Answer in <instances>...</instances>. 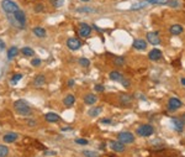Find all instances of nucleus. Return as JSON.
<instances>
[{
	"instance_id": "1",
	"label": "nucleus",
	"mask_w": 185,
	"mask_h": 157,
	"mask_svg": "<svg viewBox=\"0 0 185 157\" xmlns=\"http://www.w3.org/2000/svg\"><path fill=\"white\" fill-rule=\"evenodd\" d=\"M8 19H9V22L12 25V26H15V27L17 29H24L25 26H26V15H25V12L19 9L15 14H11V15H6Z\"/></svg>"
},
{
	"instance_id": "2",
	"label": "nucleus",
	"mask_w": 185,
	"mask_h": 157,
	"mask_svg": "<svg viewBox=\"0 0 185 157\" xmlns=\"http://www.w3.org/2000/svg\"><path fill=\"white\" fill-rule=\"evenodd\" d=\"M14 109L16 110L17 114L24 115V116H27V115H30V114L32 113V110H31L30 105L27 104V101H25V100H22V99L16 100V101L14 103Z\"/></svg>"
},
{
	"instance_id": "3",
	"label": "nucleus",
	"mask_w": 185,
	"mask_h": 157,
	"mask_svg": "<svg viewBox=\"0 0 185 157\" xmlns=\"http://www.w3.org/2000/svg\"><path fill=\"white\" fill-rule=\"evenodd\" d=\"M2 8L4 10V12L6 15H11V14H15V12L19 10V6L16 3H14L12 0H3L2 3Z\"/></svg>"
},
{
	"instance_id": "4",
	"label": "nucleus",
	"mask_w": 185,
	"mask_h": 157,
	"mask_svg": "<svg viewBox=\"0 0 185 157\" xmlns=\"http://www.w3.org/2000/svg\"><path fill=\"white\" fill-rule=\"evenodd\" d=\"M136 133L138 136H142V137H148L151 136L153 133H154V129L152 125H148V124H144V125H141L137 127Z\"/></svg>"
},
{
	"instance_id": "5",
	"label": "nucleus",
	"mask_w": 185,
	"mask_h": 157,
	"mask_svg": "<svg viewBox=\"0 0 185 157\" xmlns=\"http://www.w3.org/2000/svg\"><path fill=\"white\" fill-rule=\"evenodd\" d=\"M117 139H118V141L122 142V143H133V141H135V136L132 135L131 133H128V131L120 133V134H118V136H117Z\"/></svg>"
},
{
	"instance_id": "6",
	"label": "nucleus",
	"mask_w": 185,
	"mask_h": 157,
	"mask_svg": "<svg viewBox=\"0 0 185 157\" xmlns=\"http://www.w3.org/2000/svg\"><path fill=\"white\" fill-rule=\"evenodd\" d=\"M67 46H68L69 50H72V51H77V50L80 48L82 42L79 41L78 38H75V37H71V38H68V40H67Z\"/></svg>"
},
{
	"instance_id": "7",
	"label": "nucleus",
	"mask_w": 185,
	"mask_h": 157,
	"mask_svg": "<svg viewBox=\"0 0 185 157\" xmlns=\"http://www.w3.org/2000/svg\"><path fill=\"white\" fill-rule=\"evenodd\" d=\"M180 107H181V100L180 99H178V98H170L169 99V101H168V109L170 111H174V110H177Z\"/></svg>"
},
{
	"instance_id": "8",
	"label": "nucleus",
	"mask_w": 185,
	"mask_h": 157,
	"mask_svg": "<svg viewBox=\"0 0 185 157\" xmlns=\"http://www.w3.org/2000/svg\"><path fill=\"white\" fill-rule=\"evenodd\" d=\"M79 34H80V36H83V37H89L90 34H91V27L88 24L82 22L80 25H79Z\"/></svg>"
},
{
	"instance_id": "9",
	"label": "nucleus",
	"mask_w": 185,
	"mask_h": 157,
	"mask_svg": "<svg viewBox=\"0 0 185 157\" xmlns=\"http://www.w3.org/2000/svg\"><path fill=\"white\" fill-rule=\"evenodd\" d=\"M147 40L152 45H159L161 43V37L158 35V32H148L147 34Z\"/></svg>"
},
{
	"instance_id": "10",
	"label": "nucleus",
	"mask_w": 185,
	"mask_h": 157,
	"mask_svg": "<svg viewBox=\"0 0 185 157\" xmlns=\"http://www.w3.org/2000/svg\"><path fill=\"white\" fill-rule=\"evenodd\" d=\"M171 124H173V126H174V130L178 133H181L184 130V123H183L181 119H179V117H173Z\"/></svg>"
},
{
	"instance_id": "11",
	"label": "nucleus",
	"mask_w": 185,
	"mask_h": 157,
	"mask_svg": "<svg viewBox=\"0 0 185 157\" xmlns=\"http://www.w3.org/2000/svg\"><path fill=\"white\" fill-rule=\"evenodd\" d=\"M111 149L115 151V152H118V153H121L125 151V143L120 142V141H112L111 143Z\"/></svg>"
},
{
	"instance_id": "12",
	"label": "nucleus",
	"mask_w": 185,
	"mask_h": 157,
	"mask_svg": "<svg viewBox=\"0 0 185 157\" xmlns=\"http://www.w3.org/2000/svg\"><path fill=\"white\" fill-rule=\"evenodd\" d=\"M148 57L151 61H158L162 58V52L161 50H157V48H153L149 53H148Z\"/></svg>"
},
{
	"instance_id": "13",
	"label": "nucleus",
	"mask_w": 185,
	"mask_h": 157,
	"mask_svg": "<svg viewBox=\"0 0 185 157\" xmlns=\"http://www.w3.org/2000/svg\"><path fill=\"white\" fill-rule=\"evenodd\" d=\"M17 134H15V133H9V134H6V135H4V137H3V140H4V142H6V143H12V142H15L16 140H17Z\"/></svg>"
},
{
	"instance_id": "14",
	"label": "nucleus",
	"mask_w": 185,
	"mask_h": 157,
	"mask_svg": "<svg viewBox=\"0 0 185 157\" xmlns=\"http://www.w3.org/2000/svg\"><path fill=\"white\" fill-rule=\"evenodd\" d=\"M133 48H136V50H140V51H142V50H146V47H147V42L144 41V40H135L133 41Z\"/></svg>"
},
{
	"instance_id": "15",
	"label": "nucleus",
	"mask_w": 185,
	"mask_h": 157,
	"mask_svg": "<svg viewBox=\"0 0 185 157\" xmlns=\"http://www.w3.org/2000/svg\"><path fill=\"white\" fill-rule=\"evenodd\" d=\"M45 119L48 121V123H57V121H59V115H57V114H55V113H48V114H46L45 115Z\"/></svg>"
},
{
	"instance_id": "16",
	"label": "nucleus",
	"mask_w": 185,
	"mask_h": 157,
	"mask_svg": "<svg viewBox=\"0 0 185 157\" xmlns=\"http://www.w3.org/2000/svg\"><path fill=\"white\" fill-rule=\"evenodd\" d=\"M84 101H85V104H88V105H92V104H95L98 101V98L94 94H86L84 97Z\"/></svg>"
},
{
	"instance_id": "17",
	"label": "nucleus",
	"mask_w": 185,
	"mask_h": 157,
	"mask_svg": "<svg viewBox=\"0 0 185 157\" xmlns=\"http://www.w3.org/2000/svg\"><path fill=\"white\" fill-rule=\"evenodd\" d=\"M110 78H111L112 81H115V82H121L124 79V75L120 72H118V71H112L110 73Z\"/></svg>"
},
{
	"instance_id": "18",
	"label": "nucleus",
	"mask_w": 185,
	"mask_h": 157,
	"mask_svg": "<svg viewBox=\"0 0 185 157\" xmlns=\"http://www.w3.org/2000/svg\"><path fill=\"white\" fill-rule=\"evenodd\" d=\"M45 83H46V77H45L43 74L37 75V77L35 78V81H33V84H35L36 87H41V85H43Z\"/></svg>"
},
{
	"instance_id": "19",
	"label": "nucleus",
	"mask_w": 185,
	"mask_h": 157,
	"mask_svg": "<svg viewBox=\"0 0 185 157\" xmlns=\"http://www.w3.org/2000/svg\"><path fill=\"white\" fill-rule=\"evenodd\" d=\"M181 32H183V26L181 25L175 24V25H173L170 27V34L171 35H180Z\"/></svg>"
},
{
	"instance_id": "20",
	"label": "nucleus",
	"mask_w": 185,
	"mask_h": 157,
	"mask_svg": "<svg viewBox=\"0 0 185 157\" xmlns=\"http://www.w3.org/2000/svg\"><path fill=\"white\" fill-rule=\"evenodd\" d=\"M74 101H75V98H74V95H72V94H68L67 97L63 99V103H64L65 107H72L73 104H74Z\"/></svg>"
},
{
	"instance_id": "21",
	"label": "nucleus",
	"mask_w": 185,
	"mask_h": 157,
	"mask_svg": "<svg viewBox=\"0 0 185 157\" xmlns=\"http://www.w3.org/2000/svg\"><path fill=\"white\" fill-rule=\"evenodd\" d=\"M17 55H19V48H17V47H15V46L10 47V50L8 51V58H9V59H11V58L16 57Z\"/></svg>"
},
{
	"instance_id": "22",
	"label": "nucleus",
	"mask_w": 185,
	"mask_h": 157,
	"mask_svg": "<svg viewBox=\"0 0 185 157\" xmlns=\"http://www.w3.org/2000/svg\"><path fill=\"white\" fill-rule=\"evenodd\" d=\"M32 31H33V34L37 37H45L46 36V30L43 27H38V26H37V27H35Z\"/></svg>"
},
{
	"instance_id": "23",
	"label": "nucleus",
	"mask_w": 185,
	"mask_h": 157,
	"mask_svg": "<svg viewBox=\"0 0 185 157\" xmlns=\"http://www.w3.org/2000/svg\"><path fill=\"white\" fill-rule=\"evenodd\" d=\"M21 52H22V55H24V56H27V57L35 55V51H33L31 47H24V48L21 50Z\"/></svg>"
},
{
	"instance_id": "24",
	"label": "nucleus",
	"mask_w": 185,
	"mask_h": 157,
	"mask_svg": "<svg viewBox=\"0 0 185 157\" xmlns=\"http://www.w3.org/2000/svg\"><path fill=\"white\" fill-rule=\"evenodd\" d=\"M131 100H132V98H131L130 95H127V94H122V95H120V101L124 104V105H127V104H130Z\"/></svg>"
},
{
	"instance_id": "25",
	"label": "nucleus",
	"mask_w": 185,
	"mask_h": 157,
	"mask_svg": "<svg viewBox=\"0 0 185 157\" xmlns=\"http://www.w3.org/2000/svg\"><path fill=\"white\" fill-rule=\"evenodd\" d=\"M148 5V3L147 2H143V3H137V4H135V5H132L131 6V10H140V9H142V8H144V6H147Z\"/></svg>"
},
{
	"instance_id": "26",
	"label": "nucleus",
	"mask_w": 185,
	"mask_h": 157,
	"mask_svg": "<svg viewBox=\"0 0 185 157\" xmlns=\"http://www.w3.org/2000/svg\"><path fill=\"white\" fill-rule=\"evenodd\" d=\"M100 113H101V108H92V109L89 110V116L95 117V116H98Z\"/></svg>"
},
{
	"instance_id": "27",
	"label": "nucleus",
	"mask_w": 185,
	"mask_h": 157,
	"mask_svg": "<svg viewBox=\"0 0 185 157\" xmlns=\"http://www.w3.org/2000/svg\"><path fill=\"white\" fill-rule=\"evenodd\" d=\"M148 4H158V5H164V4H168L169 0H146Z\"/></svg>"
},
{
	"instance_id": "28",
	"label": "nucleus",
	"mask_w": 185,
	"mask_h": 157,
	"mask_svg": "<svg viewBox=\"0 0 185 157\" xmlns=\"http://www.w3.org/2000/svg\"><path fill=\"white\" fill-rule=\"evenodd\" d=\"M9 153V149L5 145H0V157H6Z\"/></svg>"
},
{
	"instance_id": "29",
	"label": "nucleus",
	"mask_w": 185,
	"mask_h": 157,
	"mask_svg": "<svg viewBox=\"0 0 185 157\" xmlns=\"http://www.w3.org/2000/svg\"><path fill=\"white\" fill-rule=\"evenodd\" d=\"M11 82H12V84H16L20 79H22V74L21 73H16V74H14V75H12V78H11Z\"/></svg>"
},
{
	"instance_id": "30",
	"label": "nucleus",
	"mask_w": 185,
	"mask_h": 157,
	"mask_svg": "<svg viewBox=\"0 0 185 157\" xmlns=\"http://www.w3.org/2000/svg\"><path fill=\"white\" fill-rule=\"evenodd\" d=\"M49 2L55 8H61L64 4V0H49Z\"/></svg>"
},
{
	"instance_id": "31",
	"label": "nucleus",
	"mask_w": 185,
	"mask_h": 157,
	"mask_svg": "<svg viewBox=\"0 0 185 157\" xmlns=\"http://www.w3.org/2000/svg\"><path fill=\"white\" fill-rule=\"evenodd\" d=\"M114 63L116 64V66H122V64L125 63V58L124 57H116L114 59Z\"/></svg>"
},
{
	"instance_id": "32",
	"label": "nucleus",
	"mask_w": 185,
	"mask_h": 157,
	"mask_svg": "<svg viewBox=\"0 0 185 157\" xmlns=\"http://www.w3.org/2000/svg\"><path fill=\"white\" fill-rule=\"evenodd\" d=\"M79 64L83 67H89V64H90V61L86 59V58H80L79 59Z\"/></svg>"
},
{
	"instance_id": "33",
	"label": "nucleus",
	"mask_w": 185,
	"mask_h": 157,
	"mask_svg": "<svg viewBox=\"0 0 185 157\" xmlns=\"http://www.w3.org/2000/svg\"><path fill=\"white\" fill-rule=\"evenodd\" d=\"M83 153L85 157H98V152H94V151H84Z\"/></svg>"
},
{
	"instance_id": "34",
	"label": "nucleus",
	"mask_w": 185,
	"mask_h": 157,
	"mask_svg": "<svg viewBox=\"0 0 185 157\" xmlns=\"http://www.w3.org/2000/svg\"><path fill=\"white\" fill-rule=\"evenodd\" d=\"M168 5H169V6H173V8H177V6L180 5V3L178 2V0H169V2H168Z\"/></svg>"
},
{
	"instance_id": "35",
	"label": "nucleus",
	"mask_w": 185,
	"mask_h": 157,
	"mask_svg": "<svg viewBox=\"0 0 185 157\" xmlns=\"http://www.w3.org/2000/svg\"><path fill=\"white\" fill-rule=\"evenodd\" d=\"M45 10V5L43 4H37L36 6H35V11L36 12H42Z\"/></svg>"
},
{
	"instance_id": "36",
	"label": "nucleus",
	"mask_w": 185,
	"mask_h": 157,
	"mask_svg": "<svg viewBox=\"0 0 185 157\" xmlns=\"http://www.w3.org/2000/svg\"><path fill=\"white\" fill-rule=\"evenodd\" d=\"M41 63H42V61L39 59V58H35V59H32V61H31V64H32L33 67H37V66H39V64H41Z\"/></svg>"
},
{
	"instance_id": "37",
	"label": "nucleus",
	"mask_w": 185,
	"mask_h": 157,
	"mask_svg": "<svg viewBox=\"0 0 185 157\" xmlns=\"http://www.w3.org/2000/svg\"><path fill=\"white\" fill-rule=\"evenodd\" d=\"M78 11L79 12H92L94 10L90 9V8H78Z\"/></svg>"
},
{
	"instance_id": "38",
	"label": "nucleus",
	"mask_w": 185,
	"mask_h": 157,
	"mask_svg": "<svg viewBox=\"0 0 185 157\" xmlns=\"http://www.w3.org/2000/svg\"><path fill=\"white\" fill-rule=\"evenodd\" d=\"M75 143H78V145H86V143H88V140H83V139H75Z\"/></svg>"
},
{
	"instance_id": "39",
	"label": "nucleus",
	"mask_w": 185,
	"mask_h": 157,
	"mask_svg": "<svg viewBox=\"0 0 185 157\" xmlns=\"http://www.w3.org/2000/svg\"><path fill=\"white\" fill-rule=\"evenodd\" d=\"M95 90H96V91H99V93H102V91H104V87H102V85L96 84V85H95Z\"/></svg>"
},
{
	"instance_id": "40",
	"label": "nucleus",
	"mask_w": 185,
	"mask_h": 157,
	"mask_svg": "<svg viewBox=\"0 0 185 157\" xmlns=\"http://www.w3.org/2000/svg\"><path fill=\"white\" fill-rule=\"evenodd\" d=\"M121 83H122V84H124L125 87H128V85H130V82H128V81L126 79V78H124V79L121 81Z\"/></svg>"
},
{
	"instance_id": "41",
	"label": "nucleus",
	"mask_w": 185,
	"mask_h": 157,
	"mask_svg": "<svg viewBox=\"0 0 185 157\" xmlns=\"http://www.w3.org/2000/svg\"><path fill=\"white\" fill-rule=\"evenodd\" d=\"M4 48H5V42L0 38V50H4Z\"/></svg>"
},
{
	"instance_id": "42",
	"label": "nucleus",
	"mask_w": 185,
	"mask_h": 157,
	"mask_svg": "<svg viewBox=\"0 0 185 157\" xmlns=\"http://www.w3.org/2000/svg\"><path fill=\"white\" fill-rule=\"evenodd\" d=\"M101 123L102 124H111V120L110 119H104V120H101Z\"/></svg>"
},
{
	"instance_id": "43",
	"label": "nucleus",
	"mask_w": 185,
	"mask_h": 157,
	"mask_svg": "<svg viewBox=\"0 0 185 157\" xmlns=\"http://www.w3.org/2000/svg\"><path fill=\"white\" fill-rule=\"evenodd\" d=\"M27 125H31V126H33V125H36V123H35L33 120H27Z\"/></svg>"
},
{
	"instance_id": "44",
	"label": "nucleus",
	"mask_w": 185,
	"mask_h": 157,
	"mask_svg": "<svg viewBox=\"0 0 185 157\" xmlns=\"http://www.w3.org/2000/svg\"><path fill=\"white\" fill-rule=\"evenodd\" d=\"M45 153H46V155H52V156H55V155H56V152H52V151H46Z\"/></svg>"
},
{
	"instance_id": "45",
	"label": "nucleus",
	"mask_w": 185,
	"mask_h": 157,
	"mask_svg": "<svg viewBox=\"0 0 185 157\" xmlns=\"http://www.w3.org/2000/svg\"><path fill=\"white\" fill-rule=\"evenodd\" d=\"M180 82H181V84H183V85H185V78H181Z\"/></svg>"
},
{
	"instance_id": "46",
	"label": "nucleus",
	"mask_w": 185,
	"mask_h": 157,
	"mask_svg": "<svg viewBox=\"0 0 185 157\" xmlns=\"http://www.w3.org/2000/svg\"><path fill=\"white\" fill-rule=\"evenodd\" d=\"M68 84H69L71 87H72V85H74V81H69V83H68Z\"/></svg>"
},
{
	"instance_id": "47",
	"label": "nucleus",
	"mask_w": 185,
	"mask_h": 157,
	"mask_svg": "<svg viewBox=\"0 0 185 157\" xmlns=\"http://www.w3.org/2000/svg\"><path fill=\"white\" fill-rule=\"evenodd\" d=\"M181 117H184V119H181V120H183V123H184V124H185V114H184V115H183V116H181Z\"/></svg>"
},
{
	"instance_id": "48",
	"label": "nucleus",
	"mask_w": 185,
	"mask_h": 157,
	"mask_svg": "<svg viewBox=\"0 0 185 157\" xmlns=\"http://www.w3.org/2000/svg\"><path fill=\"white\" fill-rule=\"evenodd\" d=\"M82 2H89V0H82Z\"/></svg>"
},
{
	"instance_id": "49",
	"label": "nucleus",
	"mask_w": 185,
	"mask_h": 157,
	"mask_svg": "<svg viewBox=\"0 0 185 157\" xmlns=\"http://www.w3.org/2000/svg\"><path fill=\"white\" fill-rule=\"evenodd\" d=\"M0 74H2V73H0Z\"/></svg>"
}]
</instances>
